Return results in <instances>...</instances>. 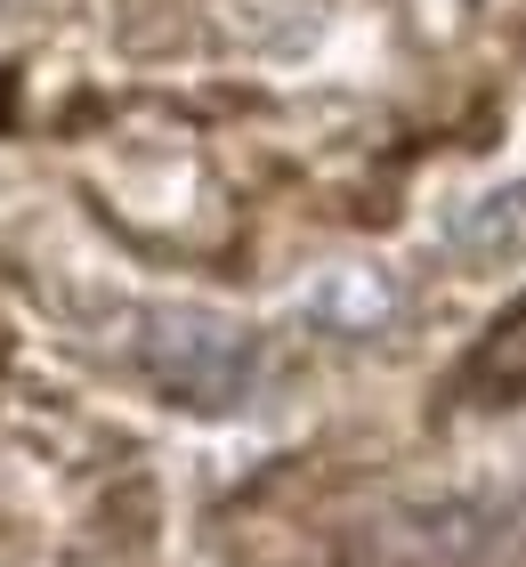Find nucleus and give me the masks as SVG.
<instances>
[{
    "mask_svg": "<svg viewBox=\"0 0 526 567\" xmlns=\"http://www.w3.org/2000/svg\"><path fill=\"white\" fill-rule=\"evenodd\" d=\"M478 381H494V398L526 390V300L510 308L503 324H494V341L478 349Z\"/></svg>",
    "mask_w": 526,
    "mask_h": 567,
    "instance_id": "nucleus-4",
    "label": "nucleus"
},
{
    "mask_svg": "<svg viewBox=\"0 0 526 567\" xmlns=\"http://www.w3.org/2000/svg\"><path fill=\"white\" fill-rule=\"evenodd\" d=\"M300 317L340 332V341H364V332H381L389 317H398V292H389L381 268H324L300 292Z\"/></svg>",
    "mask_w": 526,
    "mask_h": 567,
    "instance_id": "nucleus-2",
    "label": "nucleus"
},
{
    "mask_svg": "<svg viewBox=\"0 0 526 567\" xmlns=\"http://www.w3.org/2000/svg\"><path fill=\"white\" fill-rule=\"evenodd\" d=\"M445 244H454V260H478V268L518 260V251H526V178H510V187H494L478 203H462L454 227H445Z\"/></svg>",
    "mask_w": 526,
    "mask_h": 567,
    "instance_id": "nucleus-3",
    "label": "nucleus"
},
{
    "mask_svg": "<svg viewBox=\"0 0 526 567\" xmlns=\"http://www.w3.org/2000/svg\"><path fill=\"white\" fill-rule=\"evenodd\" d=\"M146 373L195 414H235L259 390V332L219 308H163L146 324Z\"/></svg>",
    "mask_w": 526,
    "mask_h": 567,
    "instance_id": "nucleus-1",
    "label": "nucleus"
}]
</instances>
